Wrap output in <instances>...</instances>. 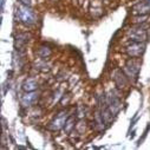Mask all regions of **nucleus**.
Here are the masks:
<instances>
[{
    "label": "nucleus",
    "instance_id": "obj_5",
    "mask_svg": "<svg viewBox=\"0 0 150 150\" xmlns=\"http://www.w3.org/2000/svg\"><path fill=\"white\" fill-rule=\"evenodd\" d=\"M132 11L137 14H144V13H149L150 12V4L146 1L143 3H138L137 5H135L132 7Z\"/></svg>",
    "mask_w": 150,
    "mask_h": 150
},
{
    "label": "nucleus",
    "instance_id": "obj_2",
    "mask_svg": "<svg viewBox=\"0 0 150 150\" xmlns=\"http://www.w3.org/2000/svg\"><path fill=\"white\" fill-rule=\"evenodd\" d=\"M66 121H67L66 112H60V114L54 118V121L51 123L50 129H52V130H59V129H62L65 125Z\"/></svg>",
    "mask_w": 150,
    "mask_h": 150
},
{
    "label": "nucleus",
    "instance_id": "obj_4",
    "mask_svg": "<svg viewBox=\"0 0 150 150\" xmlns=\"http://www.w3.org/2000/svg\"><path fill=\"white\" fill-rule=\"evenodd\" d=\"M27 38H28V35L26 33H19L18 35H16V49L18 51H20V50L24 49V46L28 42Z\"/></svg>",
    "mask_w": 150,
    "mask_h": 150
},
{
    "label": "nucleus",
    "instance_id": "obj_6",
    "mask_svg": "<svg viewBox=\"0 0 150 150\" xmlns=\"http://www.w3.org/2000/svg\"><path fill=\"white\" fill-rule=\"evenodd\" d=\"M38 98V95H37L35 92H27L26 95H24L23 97H21V104L24 105V106H28V105H31L32 103H34L35 102V99Z\"/></svg>",
    "mask_w": 150,
    "mask_h": 150
},
{
    "label": "nucleus",
    "instance_id": "obj_7",
    "mask_svg": "<svg viewBox=\"0 0 150 150\" xmlns=\"http://www.w3.org/2000/svg\"><path fill=\"white\" fill-rule=\"evenodd\" d=\"M37 88H38V83H37L34 79L30 78L27 81H25V83L23 84V89L27 92H31V91H34Z\"/></svg>",
    "mask_w": 150,
    "mask_h": 150
},
{
    "label": "nucleus",
    "instance_id": "obj_8",
    "mask_svg": "<svg viewBox=\"0 0 150 150\" xmlns=\"http://www.w3.org/2000/svg\"><path fill=\"white\" fill-rule=\"evenodd\" d=\"M125 70L128 71L129 76H137V73L139 71V65L138 64H135L134 62H131V63H128L127 64Z\"/></svg>",
    "mask_w": 150,
    "mask_h": 150
},
{
    "label": "nucleus",
    "instance_id": "obj_3",
    "mask_svg": "<svg viewBox=\"0 0 150 150\" xmlns=\"http://www.w3.org/2000/svg\"><path fill=\"white\" fill-rule=\"evenodd\" d=\"M127 51L131 57H139L144 52V44H141V42H135L131 44V46L128 47Z\"/></svg>",
    "mask_w": 150,
    "mask_h": 150
},
{
    "label": "nucleus",
    "instance_id": "obj_1",
    "mask_svg": "<svg viewBox=\"0 0 150 150\" xmlns=\"http://www.w3.org/2000/svg\"><path fill=\"white\" fill-rule=\"evenodd\" d=\"M17 16L19 18V20L21 23H24L25 25H32L35 23V14L34 12L30 8V6H20L17 10Z\"/></svg>",
    "mask_w": 150,
    "mask_h": 150
},
{
    "label": "nucleus",
    "instance_id": "obj_10",
    "mask_svg": "<svg viewBox=\"0 0 150 150\" xmlns=\"http://www.w3.org/2000/svg\"><path fill=\"white\" fill-rule=\"evenodd\" d=\"M73 118L72 117H70L67 121H66V123H65V125H64V128H65V130L67 131V132H70L71 131V129H72V127H73Z\"/></svg>",
    "mask_w": 150,
    "mask_h": 150
},
{
    "label": "nucleus",
    "instance_id": "obj_11",
    "mask_svg": "<svg viewBox=\"0 0 150 150\" xmlns=\"http://www.w3.org/2000/svg\"><path fill=\"white\" fill-rule=\"evenodd\" d=\"M20 3L25 6H31V0H20Z\"/></svg>",
    "mask_w": 150,
    "mask_h": 150
},
{
    "label": "nucleus",
    "instance_id": "obj_12",
    "mask_svg": "<svg viewBox=\"0 0 150 150\" xmlns=\"http://www.w3.org/2000/svg\"><path fill=\"white\" fill-rule=\"evenodd\" d=\"M4 5H5V0H1V10H4Z\"/></svg>",
    "mask_w": 150,
    "mask_h": 150
},
{
    "label": "nucleus",
    "instance_id": "obj_9",
    "mask_svg": "<svg viewBox=\"0 0 150 150\" xmlns=\"http://www.w3.org/2000/svg\"><path fill=\"white\" fill-rule=\"evenodd\" d=\"M38 54H39L42 58H46V57H49V56L51 54V51H50V49H47V47H40Z\"/></svg>",
    "mask_w": 150,
    "mask_h": 150
}]
</instances>
